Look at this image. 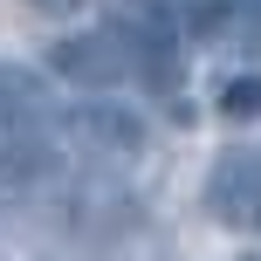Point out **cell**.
<instances>
[{"label": "cell", "mask_w": 261, "mask_h": 261, "mask_svg": "<svg viewBox=\"0 0 261 261\" xmlns=\"http://www.w3.org/2000/svg\"><path fill=\"white\" fill-rule=\"evenodd\" d=\"M48 69L69 83V90H90V96L117 90V83H144V76H138V48H130L124 21L55 35V41H48Z\"/></svg>", "instance_id": "obj_1"}, {"label": "cell", "mask_w": 261, "mask_h": 261, "mask_svg": "<svg viewBox=\"0 0 261 261\" xmlns=\"http://www.w3.org/2000/svg\"><path fill=\"white\" fill-rule=\"evenodd\" d=\"M199 199H206V220L261 234V144H227L199 179Z\"/></svg>", "instance_id": "obj_2"}, {"label": "cell", "mask_w": 261, "mask_h": 261, "mask_svg": "<svg viewBox=\"0 0 261 261\" xmlns=\"http://www.w3.org/2000/svg\"><path fill=\"white\" fill-rule=\"evenodd\" d=\"M62 138H76L83 151H96V158H138L144 151V117L103 90V96H90V103L62 110Z\"/></svg>", "instance_id": "obj_3"}, {"label": "cell", "mask_w": 261, "mask_h": 261, "mask_svg": "<svg viewBox=\"0 0 261 261\" xmlns=\"http://www.w3.org/2000/svg\"><path fill=\"white\" fill-rule=\"evenodd\" d=\"M213 35L234 41V48H248V55H261V0H227V7L213 14Z\"/></svg>", "instance_id": "obj_4"}, {"label": "cell", "mask_w": 261, "mask_h": 261, "mask_svg": "<svg viewBox=\"0 0 261 261\" xmlns=\"http://www.w3.org/2000/svg\"><path fill=\"white\" fill-rule=\"evenodd\" d=\"M213 110H220L227 124H254V117H261V76H254V69L227 76V83H220V96H213Z\"/></svg>", "instance_id": "obj_5"}, {"label": "cell", "mask_w": 261, "mask_h": 261, "mask_svg": "<svg viewBox=\"0 0 261 261\" xmlns=\"http://www.w3.org/2000/svg\"><path fill=\"white\" fill-rule=\"evenodd\" d=\"M234 261H261V254H234Z\"/></svg>", "instance_id": "obj_6"}]
</instances>
